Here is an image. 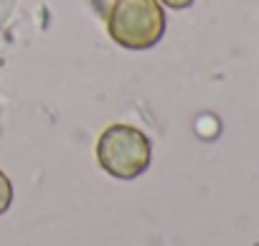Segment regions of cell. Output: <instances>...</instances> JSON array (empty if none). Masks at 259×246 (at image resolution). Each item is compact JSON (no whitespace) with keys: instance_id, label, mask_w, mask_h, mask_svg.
<instances>
[{"instance_id":"2","label":"cell","mask_w":259,"mask_h":246,"mask_svg":"<svg viewBox=\"0 0 259 246\" xmlns=\"http://www.w3.org/2000/svg\"><path fill=\"white\" fill-rule=\"evenodd\" d=\"M150 160L153 145L140 127L114 122V125L104 127V132L97 140V163L107 175L117 180L140 178L150 168Z\"/></svg>"},{"instance_id":"4","label":"cell","mask_w":259,"mask_h":246,"mask_svg":"<svg viewBox=\"0 0 259 246\" xmlns=\"http://www.w3.org/2000/svg\"><path fill=\"white\" fill-rule=\"evenodd\" d=\"M196 3V0H160L163 8H173V11H186Z\"/></svg>"},{"instance_id":"3","label":"cell","mask_w":259,"mask_h":246,"mask_svg":"<svg viewBox=\"0 0 259 246\" xmlns=\"http://www.w3.org/2000/svg\"><path fill=\"white\" fill-rule=\"evenodd\" d=\"M13 195H16V190H13L11 178L0 170V216H3V213L13 206Z\"/></svg>"},{"instance_id":"1","label":"cell","mask_w":259,"mask_h":246,"mask_svg":"<svg viewBox=\"0 0 259 246\" xmlns=\"http://www.w3.org/2000/svg\"><path fill=\"white\" fill-rule=\"evenodd\" d=\"M165 8L160 0H112L107 13L109 38L130 51H145L165 36Z\"/></svg>"}]
</instances>
